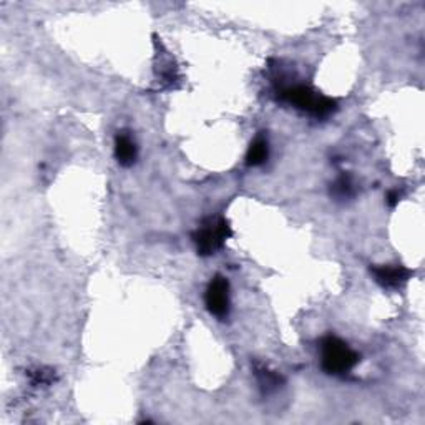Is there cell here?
<instances>
[{
    "instance_id": "cell-1",
    "label": "cell",
    "mask_w": 425,
    "mask_h": 425,
    "mask_svg": "<svg viewBox=\"0 0 425 425\" xmlns=\"http://www.w3.org/2000/svg\"><path fill=\"white\" fill-rule=\"evenodd\" d=\"M278 100L296 106L314 118H327L337 110V103L307 85H283L276 90Z\"/></svg>"
},
{
    "instance_id": "cell-2",
    "label": "cell",
    "mask_w": 425,
    "mask_h": 425,
    "mask_svg": "<svg viewBox=\"0 0 425 425\" xmlns=\"http://www.w3.org/2000/svg\"><path fill=\"white\" fill-rule=\"evenodd\" d=\"M361 357L339 337L327 336L321 341V366L329 375L342 378L359 364Z\"/></svg>"
},
{
    "instance_id": "cell-3",
    "label": "cell",
    "mask_w": 425,
    "mask_h": 425,
    "mask_svg": "<svg viewBox=\"0 0 425 425\" xmlns=\"http://www.w3.org/2000/svg\"><path fill=\"white\" fill-rule=\"evenodd\" d=\"M233 236L230 221L223 216H211L203 221L196 233L193 234V241L196 244V251L200 256H211L223 248L226 241Z\"/></svg>"
},
{
    "instance_id": "cell-4",
    "label": "cell",
    "mask_w": 425,
    "mask_h": 425,
    "mask_svg": "<svg viewBox=\"0 0 425 425\" xmlns=\"http://www.w3.org/2000/svg\"><path fill=\"white\" fill-rule=\"evenodd\" d=\"M208 311L218 319H225L230 312V283L223 276H215L206 289L205 296Z\"/></svg>"
},
{
    "instance_id": "cell-5",
    "label": "cell",
    "mask_w": 425,
    "mask_h": 425,
    "mask_svg": "<svg viewBox=\"0 0 425 425\" xmlns=\"http://www.w3.org/2000/svg\"><path fill=\"white\" fill-rule=\"evenodd\" d=\"M370 273L374 276L375 283L385 289H400L412 278V271L402 264L372 266Z\"/></svg>"
},
{
    "instance_id": "cell-6",
    "label": "cell",
    "mask_w": 425,
    "mask_h": 425,
    "mask_svg": "<svg viewBox=\"0 0 425 425\" xmlns=\"http://www.w3.org/2000/svg\"><path fill=\"white\" fill-rule=\"evenodd\" d=\"M138 148L128 133L118 132L117 138H115V157L120 165L128 168L137 162Z\"/></svg>"
},
{
    "instance_id": "cell-7",
    "label": "cell",
    "mask_w": 425,
    "mask_h": 425,
    "mask_svg": "<svg viewBox=\"0 0 425 425\" xmlns=\"http://www.w3.org/2000/svg\"><path fill=\"white\" fill-rule=\"evenodd\" d=\"M254 374H256V379H258L261 392L263 394L276 392V390L284 384V379L278 374V372L271 370L268 366L259 364V362H256L254 364Z\"/></svg>"
},
{
    "instance_id": "cell-8",
    "label": "cell",
    "mask_w": 425,
    "mask_h": 425,
    "mask_svg": "<svg viewBox=\"0 0 425 425\" xmlns=\"http://www.w3.org/2000/svg\"><path fill=\"white\" fill-rule=\"evenodd\" d=\"M269 157V143L264 135H258L249 144L248 154H246V165L248 166H261Z\"/></svg>"
},
{
    "instance_id": "cell-9",
    "label": "cell",
    "mask_w": 425,
    "mask_h": 425,
    "mask_svg": "<svg viewBox=\"0 0 425 425\" xmlns=\"http://www.w3.org/2000/svg\"><path fill=\"white\" fill-rule=\"evenodd\" d=\"M356 195V185L352 181L351 175H341L337 180L331 185V196H334L336 200L339 201H346L351 200L352 196Z\"/></svg>"
},
{
    "instance_id": "cell-10",
    "label": "cell",
    "mask_w": 425,
    "mask_h": 425,
    "mask_svg": "<svg viewBox=\"0 0 425 425\" xmlns=\"http://www.w3.org/2000/svg\"><path fill=\"white\" fill-rule=\"evenodd\" d=\"M33 385H50L55 380V372L48 367H35L27 372Z\"/></svg>"
},
{
    "instance_id": "cell-11",
    "label": "cell",
    "mask_w": 425,
    "mask_h": 425,
    "mask_svg": "<svg viewBox=\"0 0 425 425\" xmlns=\"http://www.w3.org/2000/svg\"><path fill=\"white\" fill-rule=\"evenodd\" d=\"M399 200H400V195H399V191H390V193H389V195H387V205H389L390 208L397 206V203H399Z\"/></svg>"
}]
</instances>
